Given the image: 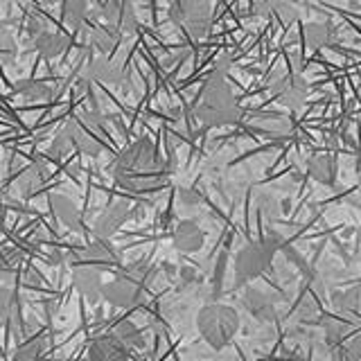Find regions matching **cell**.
<instances>
[{
	"instance_id": "19",
	"label": "cell",
	"mask_w": 361,
	"mask_h": 361,
	"mask_svg": "<svg viewBox=\"0 0 361 361\" xmlns=\"http://www.w3.org/2000/svg\"><path fill=\"white\" fill-rule=\"evenodd\" d=\"M332 305L343 312H361V282H357L355 287H350L345 291L332 293Z\"/></svg>"
},
{
	"instance_id": "14",
	"label": "cell",
	"mask_w": 361,
	"mask_h": 361,
	"mask_svg": "<svg viewBox=\"0 0 361 361\" xmlns=\"http://www.w3.org/2000/svg\"><path fill=\"white\" fill-rule=\"evenodd\" d=\"M244 305H246L248 312H251L257 321H274V316H276L274 302H271V298L267 296L264 291L248 289L244 293Z\"/></svg>"
},
{
	"instance_id": "28",
	"label": "cell",
	"mask_w": 361,
	"mask_h": 361,
	"mask_svg": "<svg viewBox=\"0 0 361 361\" xmlns=\"http://www.w3.org/2000/svg\"><path fill=\"white\" fill-rule=\"evenodd\" d=\"M178 203L185 208H195V206H199V195L195 190L183 188V190H178Z\"/></svg>"
},
{
	"instance_id": "12",
	"label": "cell",
	"mask_w": 361,
	"mask_h": 361,
	"mask_svg": "<svg viewBox=\"0 0 361 361\" xmlns=\"http://www.w3.org/2000/svg\"><path fill=\"white\" fill-rule=\"evenodd\" d=\"M88 77L97 79L102 84L118 86L124 79V71L113 59H109V56H97V59H93L88 66Z\"/></svg>"
},
{
	"instance_id": "30",
	"label": "cell",
	"mask_w": 361,
	"mask_h": 361,
	"mask_svg": "<svg viewBox=\"0 0 361 361\" xmlns=\"http://www.w3.org/2000/svg\"><path fill=\"white\" fill-rule=\"evenodd\" d=\"M0 50H14V41H11L3 25H0Z\"/></svg>"
},
{
	"instance_id": "29",
	"label": "cell",
	"mask_w": 361,
	"mask_h": 361,
	"mask_svg": "<svg viewBox=\"0 0 361 361\" xmlns=\"http://www.w3.org/2000/svg\"><path fill=\"white\" fill-rule=\"evenodd\" d=\"M68 149H71V138L66 135V131L52 142V156H63Z\"/></svg>"
},
{
	"instance_id": "21",
	"label": "cell",
	"mask_w": 361,
	"mask_h": 361,
	"mask_svg": "<svg viewBox=\"0 0 361 361\" xmlns=\"http://www.w3.org/2000/svg\"><path fill=\"white\" fill-rule=\"evenodd\" d=\"M305 41L310 48H323L330 41V25L327 23H310L305 25Z\"/></svg>"
},
{
	"instance_id": "20",
	"label": "cell",
	"mask_w": 361,
	"mask_h": 361,
	"mask_svg": "<svg viewBox=\"0 0 361 361\" xmlns=\"http://www.w3.org/2000/svg\"><path fill=\"white\" fill-rule=\"evenodd\" d=\"M113 334H116L129 350H138V348L145 345L142 332H140L138 327H135L131 321H122V323H118V325H116V330H113Z\"/></svg>"
},
{
	"instance_id": "4",
	"label": "cell",
	"mask_w": 361,
	"mask_h": 361,
	"mask_svg": "<svg viewBox=\"0 0 361 361\" xmlns=\"http://www.w3.org/2000/svg\"><path fill=\"white\" fill-rule=\"evenodd\" d=\"M278 248L276 237H267V240L251 242L240 248V253L235 255V285L242 287L246 282L255 280L269 269L274 253Z\"/></svg>"
},
{
	"instance_id": "3",
	"label": "cell",
	"mask_w": 361,
	"mask_h": 361,
	"mask_svg": "<svg viewBox=\"0 0 361 361\" xmlns=\"http://www.w3.org/2000/svg\"><path fill=\"white\" fill-rule=\"evenodd\" d=\"M197 330L210 348L221 350L233 341L240 330V314L231 305L210 302L197 314Z\"/></svg>"
},
{
	"instance_id": "11",
	"label": "cell",
	"mask_w": 361,
	"mask_h": 361,
	"mask_svg": "<svg viewBox=\"0 0 361 361\" xmlns=\"http://www.w3.org/2000/svg\"><path fill=\"white\" fill-rule=\"evenodd\" d=\"M73 282L88 300L102 298V287H104V282H102V269H97L93 264L77 267L75 274H73Z\"/></svg>"
},
{
	"instance_id": "2",
	"label": "cell",
	"mask_w": 361,
	"mask_h": 361,
	"mask_svg": "<svg viewBox=\"0 0 361 361\" xmlns=\"http://www.w3.org/2000/svg\"><path fill=\"white\" fill-rule=\"evenodd\" d=\"M195 116L203 127H224V124L237 122L240 109H237V99L224 75L212 73L206 79L195 106Z\"/></svg>"
},
{
	"instance_id": "13",
	"label": "cell",
	"mask_w": 361,
	"mask_h": 361,
	"mask_svg": "<svg viewBox=\"0 0 361 361\" xmlns=\"http://www.w3.org/2000/svg\"><path fill=\"white\" fill-rule=\"evenodd\" d=\"M274 93L278 95V99L285 106L296 109L302 104L305 97H307V86H305V82L300 77H285L282 82H278Z\"/></svg>"
},
{
	"instance_id": "5",
	"label": "cell",
	"mask_w": 361,
	"mask_h": 361,
	"mask_svg": "<svg viewBox=\"0 0 361 361\" xmlns=\"http://www.w3.org/2000/svg\"><path fill=\"white\" fill-rule=\"evenodd\" d=\"M210 11L208 3H176L169 9L172 20L180 23L195 39H203L210 30Z\"/></svg>"
},
{
	"instance_id": "26",
	"label": "cell",
	"mask_w": 361,
	"mask_h": 361,
	"mask_svg": "<svg viewBox=\"0 0 361 361\" xmlns=\"http://www.w3.org/2000/svg\"><path fill=\"white\" fill-rule=\"evenodd\" d=\"M323 330H325L327 341H330L332 345H338L348 334V327L343 323H338V321H325Z\"/></svg>"
},
{
	"instance_id": "27",
	"label": "cell",
	"mask_w": 361,
	"mask_h": 361,
	"mask_svg": "<svg viewBox=\"0 0 361 361\" xmlns=\"http://www.w3.org/2000/svg\"><path fill=\"white\" fill-rule=\"evenodd\" d=\"M25 32L30 34V39L37 41L41 34L48 32V20H45L43 16H30L25 23Z\"/></svg>"
},
{
	"instance_id": "1",
	"label": "cell",
	"mask_w": 361,
	"mask_h": 361,
	"mask_svg": "<svg viewBox=\"0 0 361 361\" xmlns=\"http://www.w3.org/2000/svg\"><path fill=\"white\" fill-rule=\"evenodd\" d=\"M113 176L133 195L158 190L165 183V167L156 152V145L149 138H140L122 149L113 163Z\"/></svg>"
},
{
	"instance_id": "10",
	"label": "cell",
	"mask_w": 361,
	"mask_h": 361,
	"mask_svg": "<svg viewBox=\"0 0 361 361\" xmlns=\"http://www.w3.org/2000/svg\"><path fill=\"white\" fill-rule=\"evenodd\" d=\"M66 135L71 138V145H75L82 154H86V156H99V152H102L99 138H95V133L90 131V127H86V124L79 118L68 122Z\"/></svg>"
},
{
	"instance_id": "31",
	"label": "cell",
	"mask_w": 361,
	"mask_h": 361,
	"mask_svg": "<svg viewBox=\"0 0 361 361\" xmlns=\"http://www.w3.org/2000/svg\"><path fill=\"white\" fill-rule=\"evenodd\" d=\"M180 278H183V282H195V280H197V274H195V269H190V267L180 269Z\"/></svg>"
},
{
	"instance_id": "8",
	"label": "cell",
	"mask_w": 361,
	"mask_h": 361,
	"mask_svg": "<svg viewBox=\"0 0 361 361\" xmlns=\"http://www.w3.org/2000/svg\"><path fill=\"white\" fill-rule=\"evenodd\" d=\"M131 350L116 334H102L88 345V361H129Z\"/></svg>"
},
{
	"instance_id": "24",
	"label": "cell",
	"mask_w": 361,
	"mask_h": 361,
	"mask_svg": "<svg viewBox=\"0 0 361 361\" xmlns=\"http://www.w3.org/2000/svg\"><path fill=\"white\" fill-rule=\"evenodd\" d=\"M41 353H43V341L41 338H34V341L23 343L16 350V361H37Z\"/></svg>"
},
{
	"instance_id": "9",
	"label": "cell",
	"mask_w": 361,
	"mask_h": 361,
	"mask_svg": "<svg viewBox=\"0 0 361 361\" xmlns=\"http://www.w3.org/2000/svg\"><path fill=\"white\" fill-rule=\"evenodd\" d=\"M203 242H206V235L199 228L197 221L192 219H180L174 228V235H172V244L178 253H197L203 248Z\"/></svg>"
},
{
	"instance_id": "32",
	"label": "cell",
	"mask_w": 361,
	"mask_h": 361,
	"mask_svg": "<svg viewBox=\"0 0 361 361\" xmlns=\"http://www.w3.org/2000/svg\"><path fill=\"white\" fill-rule=\"evenodd\" d=\"M359 188H361V167H359Z\"/></svg>"
},
{
	"instance_id": "6",
	"label": "cell",
	"mask_w": 361,
	"mask_h": 361,
	"mask_svg": "<svg viewBox=\"0 0 361 361\" xmlns=\"http://www.w3.org/2000/svg\"><path fill=\"white\" fill-rule=\"evenodd\" d=\"M142 285L140 280H135V276H118L109 282H104L102 287V298H104L113 307H133L140 300Z\"/></svg>"
},
{
	"instance_id": "18",
	"label": "cell",
	"mask_w": 361,
	"mask_h": 361,
	"mask_svg": "<svg viewBox=\"0 0 361 361\" xmlns=\"http://www.w3.org/2000/svg\"><path fill=\"white\" fill-rule=\"evenodd\" d=\"M82 257L86 259V264H93L97 269H104L106 264H111L113 259H116V255H113L109 242H104V240H95L88 248H84Z\"/></svg>"
},
{
	"instance_id": "16",
	"label": "cell",
	"mask_w": 361,
	"mask_h": 361,
	"mask_svg": "<svg viewBox=\"0 0 361 361\" xmlns=\"http://www.w3.org/2000/svg\"><path fill=\"white\" fill-rule=\"evenodd\" d=\"M310 174L314 180H319L323 185H330L334 176H336V163L332 156L327 154H319L310 158Z\"/></svg>"
},
{
	"instance_id": "7",
	"label": "cell",
	"mask_w": 361,
	"mask_h": 361,
	"mask_svg": "<svg viewBox=\"0 0 361 361\" xmlns=\"http://www.w3.org/2000/svg\"><path fill=\"white\" fill-rule=\"evenodd\" d=\"M131 217V203L127 199H118L109 203L104 208V212L99 214L95 221V233L97 240H109L111 235H116L120 231V226Z\"/></svg>"
},
{
	"instance_id": "25",
	"label": "cell",
	"mask_w": 361,
	"mask_h": 361,
	"mask_svg": "<svg viewBox=\"0 0 361 361\" xmlns=\"http://www.w3.org/2000/svg\"><path fill=\"white\" fill-rule=\"evenodd\" d=\"M84 14H86V5L84 3H68L63 7V18L71 27H79L84 20Z\"/></svg>"
},
{
	"instance_id": "22",
	"label": "cell",
	"mask_w": 361,
	"mask_h": 361,
	"mask_svg": "<svg viewBox=\"0 0 361 361\" xmlns=\"http://www.w3.org/2000/svg\"><path fill=\"white\" fill-rule=\"evenodd\" d=\"M18 95L27 102H39V99H45L50 95V88L41 84V82H34V79H25V82L18 84Z\"/></svg>"
},
{
	"instance_id": "15",
	"label": "cell",
	"mask_w": 361,
	"mask_h": 361,
	"mask_svg": "<svg viewBox=\"0 0 361 361\" xmlns=\"http://www.w3.org/2000/svg\"><path fill=\"white\" fill-rule=\"evenodd\" d=\"M34 45H37V50L41 52V56H45V59H56V56L66 52L68 37H63L59 32H45L34 41Z\"/></svg>"
},
{
	"instance_id": "17",
	"label": "cell",
	"mask_w": 361,
	"mask_h": 361,
	"mask_svg": "<svg viewBox=\"0 0 361 361\" xmlns=\"http://www.w3.org/2000/svg\"><path fill=\"white\" fill-rule=\"evenodd\" d=\"M11 307H14V274L0 262V319H7Z\"/></svg>"
},
{
	"instance_id": "23",
	"label": "cell",
	"mask_w": 361,
	"mask_h": 361,
	"mask_svg": "<svg viewBox=\"0 0 361 361\" xmlns=\"http://www.w3.org/2000/svg\"><path fill=\"white\" fill-rule=\"evenodd\" d=\"M118 39H120V32L116 27H95L93 32V43L102 52H111L116 48Z\"/></svg>"
}]
</instances>
